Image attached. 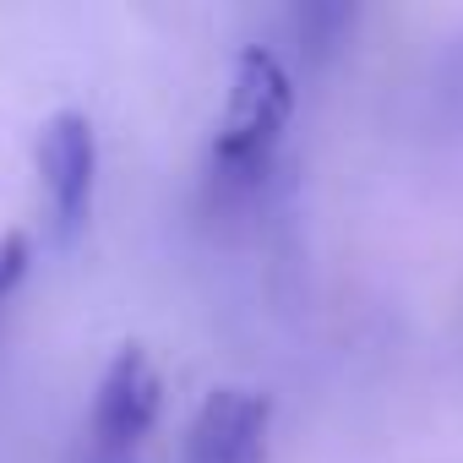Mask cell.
Returning <instances> with one entry per match:
<instances>
[{"label": "cell", "instance_id": "5b68a950", "mask_svg": "<svg viewBox=\"0 0 463 463\" xmlns=\"http://www.w3.org/2000/svg\"><path fill=\"white\" fill-rule=\"evenodd\" d=\"M28 268H33V235L28 229H0V306L17 295Z\"/></svg>", "mask_w": 463, "mask_h": 463}, {"label": "cell", "instance_id": "7a4b0ae2", "mask_svg": "<svg viewBox=\"0 0 463 463\" xmlns=\"http://www.w3.org/2000/svg\"><path fill=\"white\" fill-rule=\"evenodd\" d=\"M164 414V376L142 344H120L99 376L88 414V463H131Z\"/></svg>", "mask_w": 463, "mask_h": 463}, {"label": "cell", "instance_id": "277c9868", "mask_svg": "<svg viewBox=\"0 0 463 463\" xmlns=\"http://www.w3.org/2000/svg\"><path fill=\"white\" fill-rule=\"evenodd\" d=\"M273 441V398L262 387H213L180 441V463H262Z\"/></svg>", "mask_w": 463, "mask_h": 463}, {"label": "cell", "instance_id": "6da1fadb", "mask_svg": "<svg viewBox=\"0 0 463 463\" xmlns=\"http://www.w3.org/2000/svg\"><path fill=\"white\" fill-rule=\"evenodd\" d=\"M295 120V77L268 44H246L229 71L223 120L213 131V175L229 185H251L268 175V164L284 147V131Z\"/></svg>", "mask_w": 463, "mask_h": 463}, {"label": "cell", "instance_id": "3957f363", "mask_svg": "<svg viewBox=\"0 0 463 463\" xmlns=\"http://www.w3.org/2000/svg\"><path fill=\"white\" fill-rule=\"evenodd\" d=\"M33 164H39V185L55 218V235L71 241L93 213V191H99V131L82 109H55L39 126L33 142Z\"/></svg>", "mask_w": 463, "mask_h": 463}]
</instances>
